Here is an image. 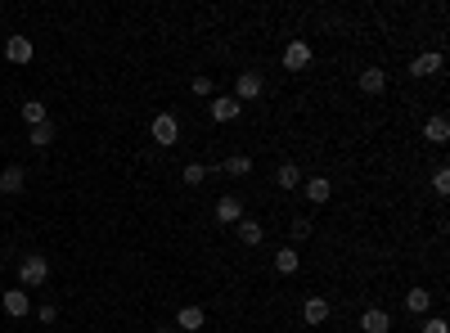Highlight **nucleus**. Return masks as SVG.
Instances as JSON below:
<instances>
[{
  "mask_svg": "<svg viewBox=\"0 0 450 333\" xmlns=\"http://www.w3.org/2000/svg\"><path fill=\"white\" fill-rule=\"evenodd\" d=\"M5 311H9V316H27V293L23 289H9L5 293Z\"/></svg>",
  "mask_w": 450,
  "mask_h": 333,
  "instance_id": "nucleus-18",
  "label": "nucleus"
},
{
  "mask_svg": "<svg viewBox=\"0 0 450 333\" xmlns=\"http://www.w3.org/2000/svg\"><path fill=\"white\" fill-rule=\"evenodd\" d=\"M23 122H27V127H41V122H50V117H45V104H41V99H27V104H23Z\"/></svg>",
  "mask_w": 450,
  "mask_h": 333,
  "instance_id": "nucleus-17",
  "label": "nucleus"
},
{
  "mask_svg": "<svg viewBox=\"0 0 450 333\" xmlns=\"http://www.w3.org/2000/svg\"><path fill=\"white\" fill-rule=\"evenodd\" d=\"M203 325H207V311H203V307H185V311L176 316V329H180V333H198Z\"/></svg>",
  "mask_w": 450,
  "mask_h": 333,
  "instance_id": "nucleus-7",
  "label": "nucleus"
},
{
  "mask_svg": "<svg viewBox=\"0 0 450 333\" xmlns=\"http://www.w3.org/2000/svg\"><path fill=\"white\" fill-rule=\"evenodd\" d=\"M262 90H266L262 72H239V77H234V99H239V104L257 99V95H262Z\"/></svg>",
  "mask_w": 450,
  "mask_h": 333,
  "instance_id": "nucleus-4",
  "label": "nucleus"
},
{
  "mask_svg": "<svg viewBox=\"0 0 450 333\" xmlns=\"http://www.w3.org/2000/svg\"><path fill=\"white\" fill-rule=\"evenodd\" d=\"M239 113H243V104H239L234 95H221V99H212V117H216V122H234Z\"/></svg>",
  "mask_w": 450,
  "mask_h": 333,
  "instance_id": "nucleus-9",
  "label": "nucleus"
},
{
  "mask_svg": "<svg viewBox=\"0 0 450 333\" xmlns=\"http://www.w3.org/2000/svg\"><path fill=\"white\" fill-rule=\"evenodd\" d=\"M275 270H280V275H293V270H298V252H293V248H280V252H275Z\"/></svg>",
  "mask_w": 450,
  "mask_h": 333,
  "instance_id": "nucleus-20",
  "label": "nucleus"
},
{
  "mask_svg": "<svg viewBox=\"0 0 450 333\" xmlns=\"http://www.w3.org/2000/svg\"><path fill=\"white\" fill-rule=\"evenodd\" d=\"M27 140H32L36 149H50L54 145V127H50V122H41V127H32V136H27Z\"/></svg>",
  "mask_w": 450,
  "mask_h": 333,
  "instance_id": "nucleus-21",
  "label": "nucleus"
},
{
  "mask_svg": "<svg viewBox=\"0 0 450 333\" xmlns=\"http://www.w3.org/2000/svg\"><path fill=\"white\" fill-rule=\"evenodd\" d=\"M225 171H230V176H248V171H252V158H248V154L225 158Z\"/></svg>",
  "mask_w": 450,
  "mask_h": 333,
  "instance_id": "nucleus-23",
  "label": "nucleus"
},
{
  "mask_svg": "<svg viewBox=\"0 0 450 333\" xmlns=\"http://www.w3.org/2000/svg\"><path fill=\"white\" fill-rule=\"evenodd\" d=\"M306 63H311V45H306V41H293L289 50H284V68H289V72H302Z\"/></svg>",
  "mask_w": 450,
  "mask_h": 333,
  "instance_id": "nucleus-6",
  "label": "nucleus"
},
{
  "mask_svg": "<svg viewBox=\"0 0 450 333\" xmlns=\"http://www.w3.org/2000/svg\"><path fill=\"white\" fill-rule=\"evenodd\" d=\"M180 180H185V185H203V180H207V167L203 163H189L185 171H180Z\"/></svg>",
  "mask_w": 450,
  "mask_h": 333,
  "instance_id": "nucleus-24",
  "label": "nucleus"
},
{
  "mask_svg": "<svg viewBox=\"0 0 450 333\" xmlns=\"http://www.w3.org/2000/svg\"><path fill=\"white\" fill-rule=\"evenodd\" d=\"M234 230H239V243H243V248H257V243H262V234H266L262 221H252V216H243Z\"/></svg>",
  "mask_w": 450,
  "mask_h": 333,
  "instance_id": "nucleus-11",
  "label": "nucleus"
},
{
  "mask_svg": "<svg viewBox=\"0 0 450 333\" xmlns=\"http://www.w3.org/2000/svg\"><path fill=\"white\" fill-rule=\"evenodd\" d=\"M442 68V54L437 50H428V54H419L415 63H410V72H415V77H433V72Z\"/></svg>",
  "mask_w": 450,
  "mask_h": 333,
  "instance_id": "nucleus-14",
  "label": "nucleus"
},
{
  "mask_svg": "<svg viewBox=\"0 0 450 333\" xmlns=\"http://www.w3.org/2000/svg\"><path fill=\"white\" fill-rule=\"evenodd\" d=\"M424 140H428V145H446V140H450V122L442 117V113L424 122Z\"/></svg>",
  "mask_w": 450,
  "mask_h": 333,
  "instance_id": "nucleus-8",
  "label": "nucleus"
},
{
  "mask_svg": "<svg viewBox=\"0 0 450 333\" xmlns=\"http://www.w3.org/2000/svg\"><path fill=\"white\" fill-rule=\"evenodd\" d=\"M18 279H23V289H41V284L50 279V261H45L41 252H27L23 266H18Z\"/></svg>",
  "mask_w": 450,
  "mask_h": 333,
  "instance_id": "nucleus-1",
  "label": "nucleus"
},
{
  "mask_svg": "<svg viewBox=\"0 0 450 333\" xmlns=\"http://www.w3.org/2000/svg\"><path fill=\"white\" fill-rule=\"evenodd\" d=\"M383 86H387V72L383 68H365L360 72V90L365 95H383Z\"/></svg>",
  "mask_w": 450,
  "mask_h": 333,
  "instance_id": "nucleus-16",
  "label": "nucleus"
},
{
  "mask_svg": "<svg viewBox=\"0 0 450 333\" xmlns=\"http://www.w3.org/2000/svg\"><path fill=\"white\" fill-rule=\"evenodd\" d=\"M306 234H311V221L298 216V221H293V239H306Z\"/></svg>",
  "mask_w": 450,
  "mask_h": 333,
  "instance_id": "nucleus-26",
  "label": "nucleus"
},
{
  "mask_svg": "<svg viewBox=\"0 0 450 333\" xmlns=\"http://www.w3.org/2000/svg\"><path fill=\"white\" fill-rule=\"evenodd\" d=\"M23 185H27L23 167H0V194H23Z\"/></svg>",
  "mask_w": 450,
  "mask_h": 333,
  "instance_id": "nucleus-10",
  "label": "nucleus"
},
{
  "mask_svg": "<svg viewBox=\"0 0 450 333\" xmlns=\"http://www.w3.org/2000/svg\"><path fill=\"white\" fill-rule=\"evenodd\" d=\"M216 221H221V225H239V221H243V198H239V194H221V198H216Z\"/></svg>",
  "mask_w": 450,
  "mask_h": 333,
  "instance_id": "nucleus-3",
  "label": "nucleus"
},
{
  "mask_svg": "<svg viewBox=\"0 0 450 333\" xmlns=\"http://www.w3.org/2000/svg\"><path fill=\"white\" fill-rule=\"evenodd\" d=\"M149 131H153V145H176V140H180V122L171 117V113H158Z\"/></svg>",
  "mask_w": 450,
  "mask_h": 333,
  "instance_id": "nucleus-2",
  "label": "nucleus"
},
{
  "mask_svg": "<svg viewBox=\"0 0 450 333\" xmlns=\"http://www.w3.org/2000/svg\"><path fill=\"white\" fill-rule=\"evenodd\" d=\"M424 333H450V325H446V320H428Z\"/></svg>",
  "mask_w": 450,
  "mask_h": 333,
  "instance_id": "nucleus-28",
  "label": "nucleus"
},
{
  "mask_svg": "<svg viewBox=\"0 0 450 333\" xmlns=\"http://www.w3.org/2000/svg\"><path fill=\"white\" fill-rule=\"evenodd\" d=\"M275 180H280V189H298V185H302V171L293 167V163H284V167H280V176H275Z\"/></svg>",
  "mask_w": 450,
  "mask_h": 333,
  "instance_id": "nucleus-22",
  "label": "nucleus"
},
{
  "mask_svg": "<svg viewBox=\"0 0 450 333\" xmlns=\"http://www.w3.org/2000/svg\"><path fill=\"white\" fill-rule=\"evenodd\" d=\"M433 189H437V194H450V171H446V167L433 171Z\"/></svg>",
  "mask_w": 450,
  "mask_h": 333,
  "instance_id": "nucleus-25",
  "label": "nucleus"
},
{
  "mask_svg": "<svg viewBox=\"0 0 450 333\" xmlns=\"http://www.w3.org/2000/svg\"><path fill=\"white\" fill-rule=\"evenodd\" d=\"M32 41H27V36H9V41H5V59L9 63H32Z\"/></svg>",
  "mask_w": 450,
  "mask_h": 333,
  "instance_id": "nucleus-5",
  "label": "nucleus"
},
{
  "mask_svg": "<svg viewBox=\"0 0 450 333\" xmlns=\"http://www.w3.org/2000/svg\"><path fill=\"white\" fill-rule=\"evenodd\" d=\"M428 302H433V293H428V289H410V293H405V307L415 311V316H424Z\"/></svg>",
  "mask_w": 450,
  "mask_h": 333,
  "instance_id": "nucleus-19",
  "label": "nucleus"
},
{
  "mask_svg": "<svg viewBox=\"0 0 450 333\" xmlns=\"http://www.w3.org/2000/svg\"><path fill=\"white\" fill-rule=\"evenodd\" d=\"M302 320L306 325H324V320H329V302L324 298H306L302 302Z\"/></svg>",
  "mask_w": 450,
  "mask_h": 333,
  "instance_id": "nucleus-12",
  "label": "nucleus"
},
{
  "mask_svg": "<svg viewBox=\"0 0 450 333\" xmlns=\"http://www.w3.org/2000/svg\"><path fill=\"white\" fill-rule=\"evenodd\" d=\"M189 90H194V95H207V90H212V77H194V81H189Z\"/></svg>",
  "mask_w": 450,
  "mask_h": 333,
  "instance_id": "nucleus-27",
  "label": "nucleus"
},
{
  "mask_svg": "<svg viewBox=\"0 0 450 333\" xmlns=\"http://www.w3.org/2000/svg\"><path fill=\"white\" fill-rule=\"evenodd\" d=\"M360 329H365V333H387L392 329V316H387V311H365V316H360Z\"/></svg>",
  "mask_w": 450,
  "mask_h": 333,
  "instance_id": "nucleus-13",
  "label": "nucleus"
},
{
  "mask_svg": "<svg viewBox=\"0 0 450 333\" xmlns=\"http://www.w3.org/2000/svg\"><path fill=\"white\" fill-rule=\"evenodd\" d=\"M302 189H306V198H311V203H329V194H333V185L324 176H311Z\"/></svg>",
  "mask_w": 450,
  "mask_h": 333,
  "instance_id": "nucleus-15",
  "label": "nucleus"
}]
</instances>
